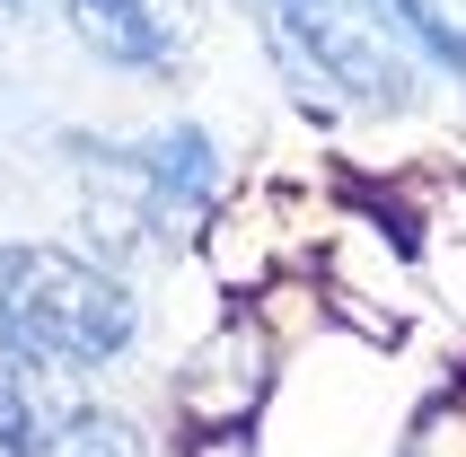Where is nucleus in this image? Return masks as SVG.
<instances>
[{"instance_id":"3","label":"nucleus","mask_w":466,"mask_h":457,"mask_svg":"<svg viewBox=\"0 0 466 457\" xmlns=\"http://www.w3.org/2000/svg\"><path fill=\"white\" fill-rule=\"evenodd\" d=\"M79 45L124 62V71H167L185 53V0H62Z\"/></svg>"},{"instance_id":"2","label":"nucleus","mask_w":466,"mask_h":457,"mask_svg":"<svg viewBox=\"0 0 466 457\" xmlns=\"http://www.w3.org/2000/svg\"><path fill=\"white\" fill-rule=\"evenodd\" d=\"M264 18H273V45H282L326 97H343V106L352 97L361 106H405L414 71H405V53L388 45V26L370 18L361 0H273Z\"/></svg>"},{"instance_id":"5","label":"nucleus","mask_w":466,"mask_h":457,"mask_svg":"<svg viewBox=\"0 0 466 457\" xmlns=\"http://www.w3.org/2000/svg\"><path fill=\"white\" fill-rule=\"evenodd\" d=\"M361 9L388 26V36H405L422 62H441V71H466V26L449 18L441 0H361Z\"/></svg>"},{"instance_id":"1","label":"nucleus","mask_w":466,"mask_h":457,"mask_svg":"<svg viewBox=\"0 0 466 457\" xmlns=\"http://www.w3.org/2000/svg\"><path fill=\"white\" fill-rule=\"evenodd\" d=\"M141 300L71 247H0V352L45 370H106L132 352Z\"/></svg>"},{"instance_id":"4","label":"nucleus","mask_w":466,"mask_h":457,"mask_svg":"<svg viewBox=\"0 0 466 457\" xmlns=\"http://www.w3.org/2000/svg\"><path fill=\"white\" fill-rule=\"evenodd\" d=\"M35 370H45V361L0 352V457H45L53 422L71 413V405H53L45 387H35Z\"/></svg>"},{"instance_id":"7","label":"nucleus","mask_w":466,"mask_h":457,"mask_svg":"<svg viewBox=\"0 0 466 457\" xmlns=\"http://www.w3.org/2000/svg\"><path fill=\"white\" fill-rule=\"evenodd\" d=\"M264 9H273V0H264Z\"/></svg>"},{"instance_id":"6","label":"nucleus","mask_w":466,"mask_h":457,"mask_svg":"<svg viewBox=\"0 0 466 457\" xmlns=\"http://www.w3.org/2000/svg\"><path fill=\"white\" fill-rule=\"evenodd\" d=\"M45 457H141V440H132L124 422H115V413H88V405H71L62 422H53Z\"/></svg>"}]
</instances>
